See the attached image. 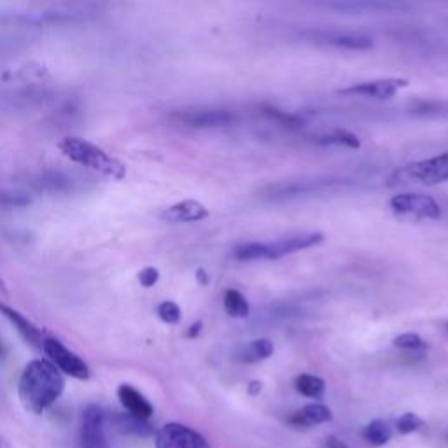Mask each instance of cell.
<instances>
[{
	"label": "cell",
	"mask_w": 448,
	"mask_h": 448,
	"mask_svg": "<svg viewBox=\"0 0 448 448\" xmlns=\"http://www.w3.org/2000/svg\"><path fill=\"white\" fill-rule=\"evenodd\" d=\"M315 11L338 16H387L413 11L420 0H296Z\"/></svg>",
	"instance_id": "3957f363"
},
{
	"label": "cell",
	"mask_w": 448,
	"mask_h": 448,
	"mask_svg": "<svg viewBox=\"0 0 448 448\" xmlns=\"http://www.w3.org/2000/svg\"><path fill=\"white\" fill-rule=\"evenodd\" d=\"M447 440H448V431H447Z\"/></svg>",
	"instance_id": "836d02e7"
},
{
	"label": "cell",
	"mask_w": 448,
	"mask_h": 448,
	"mask_svg": "<svg viewBox=\"0 0 448 448\" xmlns=\"http://www.w3.org/2000/svg\"><path fill=\"white\" fill-rule=\"evenodd\" d=\"M0 315L8 319L9 323L15 326V330L21 334L23 340L28 341L30 345H34V347H37V348L42 347V341H44V338L48 337L49 333H46L44 330H41L39 326H35V324L32 323L28 317H25L21 312H18L16 308L9 307V305H6L0 301Z\"/></svg>",
	"instance_id": "7c38bea8"
},
{
	"label": "cell",
	"mask_w": 448,
	"mask_h": 448,
	"mask_svg": "<svg viewBox=\"0 0 448 448\" xmlns=\"http://www.w3.org/2000/svg\"><path fill=\"white\" fill-rule=\"evenodd\" d=\"M361 436L364 438V441L371 445V447H384L386 443H389L393 438V427L386 422V420H373L368 424L363 429Z\"/></svg>",
	"instance_id": "ffe728a7"
},
{
	"label": "cell",
	"mask_w": 448,
	"mask_h": 448,
	"mask_svg": "<svg viewBox=\"0 0 448 448\" xmlns=\"http://www.w3.org/2000/svg\"><path fill=\"white\" fill-rule=\"evenodd\" d=\"M172 119L189 130H228L247 119V112L228 107H189L172 112Z\"/></svg>",
	"instance_id": "5b68a950"
},
{
	"label": "cell",
	"mask_w": 448,
	"mask_h": 448,
	"mask_svg": "<svg viewBox=\"0 0 448 448\" xmlns=\"http://www.w3.org/2000/svg\"><path fill=\"white\" fill-rule=\"evenodd\" d=\"M445 181H448V152L400 168L391 179V184L420 182V184L433 186Z\"/></svg>",
	"instance_id": "8992f818"
},
{
	"label": "cell",
	"mask_w": 448,
	"mask_h": 448,
	"mask_svg": "<svg viewBox=\"0 0 448 448\" xmlns=\"http://www.w3.org/2000/svg\"><path fill=\"white\" fill-rule=\"evenodd\" d=\"M222 305H224V312H226L230 317H235V319L247 317L249 312H251V308H249V301L245 300L244 294L237 289H228L226 293H224Z\"/></svg>",
	"instance_id": "603a6c76"
},
{
	"label": "cell",
	"mask_w": 448,
	"mask_h": 448,
	"mask_svg": "<svg viewBox=\"0 0 448 448\" xmlns=\"http://www.w3.org/2000/svg\"><path fill=\"white\" fill-rule=\"evenodd\" d=\"M159 280V270L154 267H145L138 271V282H141L142 287H152V285L158 284Z\"/></svg>",
	"instance_id": "83f0119b"
},
{
	"label": "cell",
	"mask_w": 448,
	"mask_h": 448,
	"mask_svg": "<svg viewBox=\"0 0 448 448\" xmlns=\"http://www.w3.org/2000/svg\"><path fill=\"white\" fill-rule=\"evenodd\" d=\"M156 448H210L198 431L179 422H168L156 431Z\"/></svg>",
	"instance_id": "9c48e42d"
},
{
	"label": "cell",
	"mask_w": 448,
	"mask_h": 448,
	"mask_svg": "<svg viewBox=\"0 0 448 448\" xmlns=\"http://www.w3.org/2000/svg\"><path fill=\"white\" fill-rule=\"evenodd\" d=\"M6 356V350H4V345H2V341H0V357Z\"/></svg>",
	"instance_id": "d6a6232c"
},
{
	"label": "cell",
	"mask_w": 448,
	"mask_h": 448,
	"mask_svg": "<svg viewBox=\"0 0 448 448\" xmlns=\"http://www.w3.org/2000/svg\"><path fill=\"white\" fill-rule=\"evenodd\" d=\"M201 330H204V323H201V321H197V323L189 326V330H188V333H186V337H188V338L200 337Z\"/></svg>",
	"instance_id": "f1b7e54d"
},
{
	"label": "cell",
	"mask_w": 448,
	"mask_h": 448,
	"mask_svg": "<svg viewBox=\"0 0 448 448\" xmlns=\"http://www.w3.org/2000/svg\"><path fill=\"white\" fill-rule=\"evenodd\" d=\"M41 350L63 375L75 378V380H88L91 377V371H89L86 361L74 350H71L63 341H60L58 338L48 334L42 341Z\"/></svg>",
	"instance_id": "52a82bcc"
},
{
	"label": "cell",
	"mask_w": 448,
	"mask_h": 448,
	"mask_svg": "<svg viewBox=\"0 0 448 448\" xmlns=\"http://www.w3.org/2000/svg\"><path fill=\"white\" fill-rule=\"evenodd\" d=\"M208 217V208L198 200H182L170 205L161 212V219L172 224H181V222H198Z\"/></svg>",
	"instance_id": "5bb4252c"
},
{
	"label": "cell",
	"mask_w": 448,
	"mask_h": 448,
	"mask_svg": "<svg viewBox=\"0 0 448 448\" xmlns=\"http://www.w3.org/2000/svg\"><path fill=\"white\" fill-rule=\"evenodd\" d=\"M391 208L396 214L417 215L424 219H438L441 215V208L433 197L420 193H401L391 198Z\"/></svg>",
	"instance_id": "8fae6325"
},
{
	"label": "cell",
	"mask_w": 448,
	"mask_h": 448,
	"mask_svg": "<svg viewBox=\"0 0 448 448\" xmlns=\"http://www.w3.org/2000/svg\"><path fill=\"white\" fill-rule=\"evenodd\" d=\"M312 141H314V144L324 145V147H328V145H338V147L357 149L361 145L359 138L356 135L350 134L348 130H341V128L312 135Z\"/></svg>",
	"instance_id": "d6986e66"
},
{
	"label": "cell",
	"mask_w": 448,
	"mask_h": 448,
	"mask_svg": "<svg viewBox=\"0 0 448 448\" xmlns=\"http://www.w3.org/2000/svg\"><path fill=\"white\" fill-rule=\"evenodd\" d=\"M447 328H448V326H447Z\"/></svg>",
	"instance_id": "e575fe53"
},
{
	"label": "cell",
	"mask_w": 448,
	"mask_h": 448,
	"mask_svg": "<svg viewBox=\"0 0 448 448\" xmlns=\"http://www.w3.org/2000/svg\"><path fill=\"white\" fill-rule=\"evenodd\" d=\"M107 419L112 424V427L123 434H130V436L137 438H147L154 434V427L147 422L149 419H142V417L128 413V411L107 415Z\"/></svg>",
	"instance_id": "2e32d148"
},
{
	"label": "cell",
	"mask_w": 448,
	"mask_h": 448,
	"mask_svg": "<svg viewBox=\"0 0 448 448\" xmlns=\"http://www.w3.org/2000/svg\"><path fill=\"white\" fill-rule=\"evenodd\" d=\"M247 389H249V394L256 396V394H258L261 391V382H251Z\"/></svg>",
	"instance_id": "1f68e13d"
},
{
	"label": "cell",
	"mask_w": 448,
	"mask_h": 448,
	"mask_svg": "<svg viewBox=\"0 0 448 448\" xmlns=\"http://www.w3.org/2000/svg\"><path fill=\"white\" fill-rule=\"evenodd\" d=\"M274 354V343L268 338H260V340H254L244 347L240 354V359L244 363H260V361L268 359V357Z\"/></svg>",
	"instance_id": "7402d4cb"
},
{
	"label": "cell",
	"mask_w": 448,
	"mask_h": 448,
	"mask_svg": "<svg viewBox=\"0 0 448 448\" xmlns=\"http://www.w3.org/2000/svg\"><path fill=\"white\" fill-rule=\"evenodd\" d=\"M158 317L167 324H179L182 319V310L175 301H163L158 305Z\"/></svg>",
	"instance_id": "d4e9b609"
},
{
	"label": "cell",
	"mask_w": 448,
	"mask_h": 448,
	"mask_svg": "<svg viewBox=\"0 0 448 448\" xmlns=\"http://www.w3.org/2000/svg\"><path fill=\"white\" fill-rule=\"evenodd\" d=\"M326 448H348V447L347 443H343V441L340 440V438L330 436L326 440Z\"/></svg>",
	"instance_id": "f546056e"
},
{
	"label": "cell",
	"mask_w": 448,
	"mask_h": 448,
	"mask_svg": "<svg viewBox=\"0 0 448 448\" xmlns=\"http://www.w3.org/2000/svg\"><path fill=\"white\" fill-rule=\"evenodd\" d=\"M285 39L300 44L337 51H368L373 48V37L363 30L345 26H291Z\"/></svg>",
	"instance_id": "7a4b0ae2"
},
{
	"label": "cell",
	"mask_w": 448,
	"mask_h": 448,
	"mask_svg": "<svg viewBox=\"0 0 448 448\" xmlns=\"http://www.w3.org/2000/svg\"><path fill=\"white\" fill-rule=\"evenodd\" d=\"M410 118L420 119H448L447 100H415L404 109Z\"/></svg>",
	"instance_id": "ac0fdd59"
},
{
	"label": "cell",
	"mask_w": 448,
	"mask_h": 448,
	"mask_svg": "<svg viewBox=\"0 0 448 448\" xmlns=\"http://www.w3.org/2000/svg\"><path fill=\"white\" fill-rule=\"evenodd\" d=\"M333 419V413L328 406L321 403H310L305 404L301 410L293 413L289 417V424L294 427H310L317 426V424L330 422Z\"/></svg>",
	"instance_id": "e0dca14e"
},
{
	"label": "cell",
	"mask_w": 448,
	"mask_h": 448,
	"mask_svg": "<svg viewBox=\"0 0 448 448\" xmlns=\"http://www.w3.org/2000/svg\"><path fill=\"white\" fill-rule=\"evenodd\" d=\"M107 413L98 404H88L79 419V448H111L107 440Z\"/></svg>",
	"instance_id": "ba28073f"
},
{
	"label": "cell",
	"mask_w": 448,
	"mask_h": 448,
	"mask_svg": "<svg viewBox=\"0 0 448 448\" xmlns=\"http://www.w3.org/2000/svg\"><path fill=\"white\" fill-rule=\"evenodd\" d=\"M408 84L406 79L400 78H386V79H373V81H364L352 84L348 88L340 89L341 97L350 98H366V100H389L396 97L397 91Z\"/></svg>",
	"instance_id": "30bf717a"
},
{
	"label": "cell",
	"mask_w": 448,
	"mask_h": 448,
	"mask_svg": "<svg viewBox=\"0 0 448 448\" xmlns=\"http://www.w3.org/2000/svg\"><path fill=\"white\" fill-rule=\"evenodd\" d=\"M197 280H198V284H201V285L208 284V275H207V271L204 270V268H200V270L197 271Z\"/></svg>",
	"instance_id": "4dcf8cb0"
},
{
	"label": "cell",
	"mask_w": 448,
	"mask_h": 448,
	"mask_svg": "<svg viewBox=\"0 0 448 448\" xmlns=\"http://www.w3.org/2000/svg\"><path fill=\"white\" fill-rule=\"evenodd\" d=\"M65 375L49 359L30 361L18 382V397L30 413L41 415L62 397Z\"/></svg>",
	"instance_id": "6da1fadb"
},
{
	"label": "cell",
	"mask_w": 448,
	"mask_h": 448,
	"mask_svg": "<svg viewBox=\"0 0 448 448\" xmlns=\"http://www.w3.org/2000/svg\"><path fill=\"white\" fill-rule=\"evenodd\" d=\"M118 400L125 408V411L142 417V419H151L152 413H154V406L151 404V401L130 384H121L118 387Z\"/></svg>",
	"instance_id": "9a60e30c"
},
{
	"label": "cell",
	"mask_w": 448,
	"mask_h": 448,
	"mask_svg": "<svg viewBox=\"0 0 448 448\" xmlns=\"http://www.w3.org/2000/svg\"><path fill=\"white\" fill-rule=\"evenodd\" d=\"M294 387L301 396L314 397V400H321L326 393V382L314 375H298Z\"/></svg>",
	"instance_id": "44dd1931"
},
{
	"label": "cell",
	"mask_w": 448,
	"mask_h": 448,
	"mask_svg": "<svg viewBox=\"0 0 448 448\" xmlns=\"http://www.w3.org/2000/svg\"><path fill=\"white\" fill-rule=\"evenodd\" d=\"M323 240V233H305L298 235V237H289L282 238V240L277 242H270V244H267V256H265V260H278L282 256L293 254V252L305 251V249L319 245Z\"/></svg>",
	"instance_id": "4fadbf2b"
},
{
	"label": "cell",
	"mask_w": 448,
	"mask_h": 448,
	"mask_svg": "<svg viewBox=\"0 0 448 448\" xmlns=\"http://www.w3.org/2000/svg\"><path fill=\"white\" fill-rule=\"evenodd\" d=\"M394 345L401 350H426L427 343L415 333H404L394 338Z\"/></svg>",
	"instance_id": "484cf974"
},
{
	"label": "cell",
	"mask_w": 448,
	"mask_h": 448,
	"mask_svg": "<svg viewBox=\"0 0 448 448\" xmlns=\"http://www.w3.org/2000/svg\"><path fill=\"white\" fill-rule=\"evenodd\" d=\"M58 149L65 158L74 161L75 165H81V167L89 168V170L105 175L109 179L121 181L126 175V167L123 161L81 137L63 138L58 144Z\"/></svg>",
	"instance_id": "277c9868"
},
{
	"label": "cell",
	"mask_w": 448,
	"mask_h": 448,
	"mask_svg": "<svg viewBox=\"0 0 448 448\" xmlns=\"http://www.w3.org/2000/svg\"><path fill=\"white\" fill-rule=\"evenodd\" d=\"M396 427L397 431H400V434H411L415 433V431H419L420 427H424V420L420 419L419 415L404 413L397 419Z\"/></svg>",
	"instance_id": "4316f807"
},
{
	"label": "cell",
	"mask_w": 448,
	"mask_h": 448,
	"mask_svg": "<svg viewBox=\"0 0 448 448\" xmlns=\"http://www.w3.org/2000/svg\"><path fill=\"white\" fill-rule=\"evenodd\" d=\"M233 256L238 261L265 260V256H267V244H261V242H247V244H240L235 247Z\"/></svg>",
	"instance_id": "cb8c5ba5"
}]
</instances>
